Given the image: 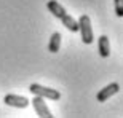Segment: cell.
Wrapping results in <instances>:
<instances>
[{"mask_svg": "<svg viewBox=\"0 0 123 118\" xmlns=\"http://www.w3.org/2000/svg\"><path fill=\"white\" fill-rule=\"evenodd\" d=\"M46 8H48V11H50L55 18H58L61 23L64 24V27H66V29H69L70 32H78L77 21H75L67 11H66V8H64L62 5L58 3V0H50V2L46 3Z\"/></svg>", "mask_w": 123, "mask_h": 118, "instance_id": "cell-1", "label": "cell"}, {"mask_svg": "<svg viewBox=\"0 0 123 118\" xmlns=\"http://www.w3.org/2000/svg\"><path fill=\"white\" fill-rule=\"evenodd\" d=\"M78 24V32L82 35V41L85 45H91L94 41V34H93V27H91V19L88 14H82L77 21Z\"/></svg>", "mask_w": 123, "mask_h": 118, "instance_id": "cell-2", "label": "cell"}, {"mask_svg": "<svg viewBox=\"0 0 123 118\" xmlns=\"http://www.w3.org/2000/svg\"><path fill=\"white\" fill-rule=\"evenodd\" d=\"M29 91L35 96H40L43 99H50V100H59L61 99V93L58 89H53V88L48 86H42L38 83H32L29 86Z\"/></svg>", "mask_w": 123, "mask_h": 118, "instance_id": "cell-3", "label": "cell"}, {"mask_svg": "<svg viewBox=\"0 0 123 118\" xmlns=\"http://www.w3.org/2000/svg\"><path fill=\"white\" fill-rule=\"evenodd\" d=\"M32 107H34L35 113L38 115L40 118H53V115H51V110L48 109V105H46L45 99H43V97H40V96L32 97Z\"/></svg>", "mask_w": 123, "mask_h": 118, "instance_id": "cell-4", "label": "cell"}, {"mask_svg": "<svg viewBox=\"0 0 123 118\" xmlns=\"http://www.w3.org/2000/svg\"><path fill=\"white\" fill-rule=\"evenodd\" d=\"M3 102L6 105H10V107H14V109H26L31 104L27 97L18 96V94H6L3 97Z\"/></svg>", "mask_w": 123, "mask_h": 118, "instance_id": "cell-5", "label": "cell"}, {"mask_svg": "<svg viewBox=\"0 0 123 118\" xmlns=\"http://www.w3.org/2000/svg\"><path fill=\"white\" fill-rule=\"evenodd\" d=\"M120 91V85L118 83H109L107 86H104L102 89L98 93V96H96V99H98V102H105V100L109 99V97H112L114 94H117Z\"/></svg>", "mask_w": 123, "mask_h": 118, "instance_id": "cell-6", "label": "cell"}, {"mask_svg": "<svg viewBox=\"0 0 123 118\" xmlns=\"http://www.w3.org/2000/svg\"><path fill=\"white\" fill-rule=\"evenodd\" d=\"M98 51H99L101 58H109L110 56V43L107 35H101L98 40Z\"/></svg>", "mask_w": 123, "mask_h": 118, "instance_id": "cell-7", "label": "cell"}, {"mask_svg": "<svg viewBox=\"0 0 123 118\" xmlns=\"http://www.w3.org/2000/svg\"><path fill=\"white\" fill-rule=\"evenodd\" d=\"M61 34L59 32H53L51 34V38H50V43H48V51L50 53H58L61 48Z\"/></svg>", "mask_w": 123, "mask_h": 118, "instance_id": "cell-8", "label": "cell"}, {"mask_svg": "<svg viewBox=\"0 0 123 118\" xmlns=\"http://www.w3.org/2000/svg\"><path fill=\"white\" fill-rule=\"evenodd\" d=\"M114 5H115V14L122 18L123 16V0H114Z\"/></svg>", "mask_w": 123, "mask_h": 118, "instance_id": "cell-9", "label": "cell"}]
</instances>
